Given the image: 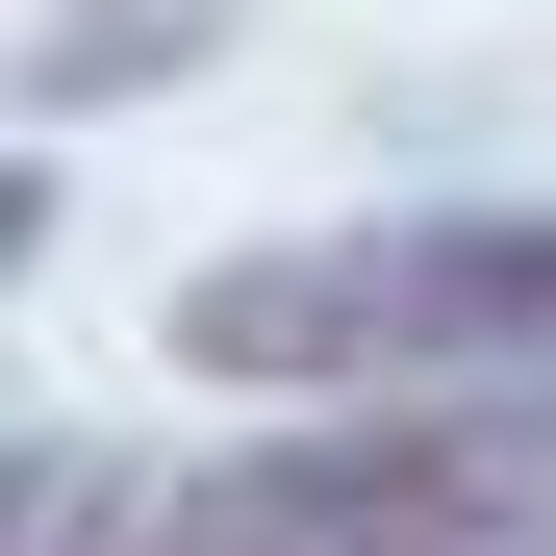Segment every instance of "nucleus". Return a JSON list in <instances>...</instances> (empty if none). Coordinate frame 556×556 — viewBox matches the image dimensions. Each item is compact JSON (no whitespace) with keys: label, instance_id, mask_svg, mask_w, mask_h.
<instances>
[{"label":"nucleus","instance_id":"5","mask_svg":"<svg viewBox=\"0 0 556 556\" xmlns=\"http://www.w3.org/2000/svg\"><path fill=\"white\" fill-rule=\"evenodd\" d=\"M26 253H51V177H26V152H0V278H26Z\"/></svg>","mask_w":556,"mask_h":556},{"label":"nucleus","instance_id":"2","mask_svg":"<svg viewBox=\"0 0 556 556\" xmlns=\"http://www.w3.org/2000/svg\"><path fill=\"white\" fill-rule=\"evenodd\" d=\"M152 556H556V405L380 380L329 430H253L203 481H152Z\"/></svg>","mask_w":556,"mask_h":556},{"label":"nucleus","instance_id":"3","mask_svg":"<svg viewBox=\"0 0 556 556\" xmlns=\"http://www.w3.org/2000/svg\"><path fill=\"white\" fill-rule=\"evenodd\" d=\"M0 556H152V481H102V455H26V430H0Z\"/></svg>","mask_w":556,"mask_h":556},{"label":"nucleus","instance_id":"4","mask_svg":"<svg viewBox=\"0 0 556 556\" xmlns=\"http://www.w3.org/2000/svg\"><path fill=\"white\" fill-rule=\"evenodd\" d=\"M203 26L228 0H76L51 26V102H152V76H203Z\"/></svg>","mask_w":556,"mask_h":556},{"label":"nucleus","instance_id":"1","mask_svg":"<svg viewBox=\"0 0 556 556\" xmlns=\"http://www.w3.org/2000/svg\"><path fill=\"white\" fill-rule=\"evenodd\" d=\"M177 380H481V405H556V203H430V228H304V253H203L177 278Z\"/></svg>","mask_w":556,"mask_h":556}]
</instances>
